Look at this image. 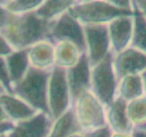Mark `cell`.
I'll return each mask as SVG.
<instances>
[{
  "label": "cell",
  "instance_id": "24",
  "mask_svg": "<svg viewBox=\"0 0 146 137\" xmlns=\"http://www.w3.org/2000/svg\"><path fill=\"white\" fill-rule=\"evenodd\" d=\"M0 83L4 87L6 93L13 94V87L10 78H9V73L5 57H0Z\"/></svg>",
  "mask_w": 146,
  "mask_h": 137
},
{
  "label": "cell",
  "instance_id": "14",
  "mask_svg": "<svg viewBox=\"0 0 146 137\" xmlns=\"http://www.w3.org/2000/svg\"><path fill=\"white\" fill-rule=\"evenodd\" d=\"M0 104L2 105L8 120L14 123L27 120L38 112L14 94L4 93L0 95Z\"/></svg>",
  "mask_w": 146,
  "mask_h": 137
},
{
  "label": "cell",
  "instance_id": "13",
  "mask_svg": "<svg viewBox=\"0 0 146 137\" xmlns=\"http://www.w3.org/2000/svg\"><path fill=\"white\" fill-rule=\"evenodd\" d=\"M127 102L116 97L106 108L107 126L116 134H131L133 127L129 121L126 112Z\"/></svg>",
  "mask_w": 146,
  "mask_h": 137
},
{
  "label": "cell",
  "instance_id": "6",
  "mask_svg": "<svg viewBox=\"0 0 146 137\" xmlns=\"http://www.w3.org/2000/svg\"><path fill=\"white\" fill-rule=\"evenodd\" d=\"M48 103L49 115L56 120L72 105L70 88L67 80V70L57 66L51 68L48 80Z\"/></svg>",
  "mask_w": 146,
  "mask_h": 137
},
{
  "label": "cell",
  "instance_id": "27",
  "mask_svg": "<svg viewBox=\"0 0 146 137\" xmlns=\"http://www.w3.org/2000/svg\"><path fill=\"white\" fill-rule=\"evenodd\" d=\"M9 15H10V13L7 10L4 5H0V32L7 26Z\"/></svg>",
  "mask_w": 146,
  "mask_h": 137
},
{
  "label": "cell",
  "instance_id": "10",
  "mask_svg": "<svg viewBox=\"0 0 146 137\" xmlns=\"http://www.w3.org/2000/svg\"><path fill=\"white\" fill-rule=\"evenodd\" d=\"M53 120L48 114L38 112L33 117L15 123L7 137H48Z\"/></svg>",
  "mask_w": 146,
  "mask_h": 137
},
{
  "label": "cell",
  "instance_id": "33",
  "mask_svg": "<svg viewBox=\"0 0 146 137\" xmlns=\"http://www.w3.org/2000/svg\"><path fill=\"white\" fill-rule=\"evenodd\" d=\"M111 137H132L131 134H116V132H112Z\"/></svg>",
  "mask_w": 146,
  "mask_h": 137
},
{
  "label": "cell",
  "instance_id": "32",
  "mask_svg": "<svg viewBox=\"0 0 146 137\" xmlns=\"http://www.w3.org/2000/svg\"><path fill=\"white\" fill-rule=\"evenodd\" d=\"M141 78V81H143V90H144V95H146V70L140 75Z\"/></svg>",
  "mask_w": 146,
  "mask_h": 137
},
{
  "label": "cell",
  "instance_id": "22",
  "mask_svg": "<svg viewBox=\"0 0 146 137\" xmlns=\"http://www.w3.org/2000/svg\"><path fill=\"white\" fill-rule=\"evenodd\" d=\"M133 32L131 48L146 55V20L133 6Z\"/></svg>",
  "mask_w": 146,
  "mask_h": 137
},
{
  "label": "cell",
  "instance_id": "1",
  "mask_svg": "<svg viewBox=\"0 0 146 137\" xmlns=\"http://www.w3.org/2000/svg\"><path fill=\"white\" fill-rule=\"evenodd\" d=\"M48 24L35 11L19 15L10 13L7 24L0 34L14 50L27 49L42 41H48Z\"/></svg>",
  "mask_w": 146,
  "mask_h": 137
},
{
  "label": "cell",
  "instance_id": "29",
  "mask_svg": "<svg viewBox=\"0 0 146 137\" xmlns=\"http://www.w3.org/2000/svg\"><path fill=\"white\" fill-rule=\"evenodd\" d=\"M133 6L143 15L144 19L146 20V0H137V1H133Z\"/></svg>",
  "mask_w": 146,
  "mask_h": 137
},
{
  "label": "cell",
  "instance_id": "34",
  "mask_svg": "<svg viewBox=\"0 0 146 137\" xmlns=\"http://www.w3.org/2000/svg\"><path fill=\"white\" fill-rule=\"evenodd\" d=\"M70 137H86V135L84 132H77L75 134H71Z\"/></svg>",
  "mask_w": 146,
  "mask_h": 137
},
{
  "label": "cell",
  "instance_id": "23",
  "mask_svg": "<svg viewBox=\"0 0 146 137\" xmlns=\"http://www.w3.org/2000/svg\"><path fill=\"white\" fill-rule=\"evenodd\" d=\"M42 3L43 1L41 0H18V1L6 2L4 6L9 13L14 15H19V14L36 11Z\"/></svg>",
  "mask_w": 146,
  "mask_h": 137
},
{
  "label": "cell",
  "instance_id": "36",
  "mask_svg": "<svg viewBox=\"0 0 146 137\" xmlns=\"http://www.w3.org/2000/svg\"><path fill=\"white\" fill-rule=\"evenodd\" d=\"M0 137H7V134H0Z\"/></svg>",
  "mask_w": 146,
  "mask_h": 137
},
{
  "label": "cell",
  "instance_id": "25",
  "mask_svg": "<svg viewBox=\"0 0 146 137\" xmlns=\"http://www.w3.org/2000/svg\"><path fill=\"white\" fill-rule=\"evenodd\" d=\"M111 134H112V132L108 126L100 128V129H97L90 132H86L85 134L86 137H111Z\"/></svg>",
  "mask_w": 146,
  "mask_h": 137
},
{
  "label": "cell",
  "instance_id": "35",
  "mask_svg": "<svg viewBox=\"0 0 146 137\" xmlns=\"http://www.w3.org/2000/svg\"><path fill=\"white\" fill-rule=\"evenodd\" d=\"M4 93H6V90H5V89H4V87L2 86V84L0 83V95H2Z\"/></svg>",
  "mask_w": 146,
  "mask_h": 137
},
{
  "label": "cell",
  "instance_id": "2",
  "mask_svg": "<svg viewBox=\"0 0 146 137\" xmlns=\"http://www.w3.org/2000/svg\"><path fill=\"white\" fill-rule=\"evenodd\" d=\"M50 72L51 70H40L30 66L24 78L13 86V94L36 112L49 115L48 89Z\"/></svg>",
  "mask_w": 146,
  "mask_h": 137
},
{
  "label": "cell",
  "instance_id": "31",
  "mask_svg": "<svg viewBox=\"0 0 146 137\" xmlns=\"http://www.w3.org/2000/svg\"><path fill=\"white\" fill-rule=\"evenodd\" d=\"M7 121H9V120H8L6 112H5V111H4L2 105L0 104V122H7Z\"/></svg>",
  "mask_w": 146,
  "mask_h": 137
},
{
  "label": "cell",
  "instance_id": "21",
  "mask_svg": "<svg viewBox=\"0 0 146 137\" xmlns=\"http://www.w3.org/2000/svg\"><path fill=\"white\" fill-rule=\"evenodd\" d=\"M126 112L133 129H146V95L127 102Z\"/></svg>",
  "mask_w": 146,
  "mask_h": 137
},
{
  "label": "cell",
  "instance_id": "15",
  "mask_svg": "<svg viewBox=\"0 0 146 137\" xmlns=\"http://www.w3.org/2000/svg\"><path fill=\"white\" fill-rule=\"evenodd\" d=\"M55 46L46 40L29 49V58L31 67L40 70H51L55 66Z\"/></svg>",
  "mask_w": 146,
  "mask_h": 137
},
{
  "label": "cell",
  "instance_id": "26",
  "mask_svg": "<svg viewBox=\"0 0 146 137\" xmlns=\"http://www.w3.org/2000/svg\"><path fill=\"white\" fill-rule=\"evenodd\" d=\"M13 51L14 49L11 48V46L8 44L6 39L0 34V57H7Z\"/></svg>",
  "mask_w": 146,
  "mask_h": 137
},
{
  "label": "cell",
  "instance_id": "19",
  "mask_svg": "<svg viewBox=\"0 0 146 137\" xmlns=\"http://www.w3.org/2000/svg\"><path fill=\"white\" fill-rule=\"evenodd\" d=\"M144 95L143 85L140 75L123 77L118 82L117 97L126 102L136 100Z\"/></svg>",
  "mask_w": 146,
  "mask_h": 137
},
{
  "label": "cell",
  "instance_id": "16",
  "mask_svg": "<svg viewBox=\"0 0 146 137\" xmlns=\"http://www.w3.org/2000/svg\"><path fill=\"white\" fill-rule=\"evenodd\" d=\"M5 58H6L9 78H10L13 87L24 78L30 67L29 49L14 50L12 53L7 55Z\"/></svg>",
  "mask_w": 146,
  "mask_h": 137
},
{
  "label": "cell",
  "instance_id": "5",
  "mask_svg": "<svg viewBox=\"0 0 146 137\" xmlns=\"http://www.w3.org/2000/svg\"><path fill=\"white\" fill-rule=\"evenodd\" d=\"M118 79L113 68V54L91 68L90 91L107 108L117 97Z\"/></svg>",
  "mask_w": 146,
  "mask_h": 137
},
{
  "label": "cell",
  "instance_id": "30",
  "mask_svg": "<svg viewBox=\"0 0 146 137\" xmlns=\"http://www.w3.org/2000/svg\"><path fill=\"white\" fill-rule=\"evenodd\" d=\"M131 135L132 137H146V129H133Z\"/></svg>",
  "mask_w": 146,
  "mask_h": 137
},
{
  "label": "cell",
  "instance_id": "4",
  "mask_svg": "<svg viewBox=\"0 0 146 137\" xmlns=\"http://www.w3.org/2000/svg\"><path fill=\"white\" fill-rule=\"evenodd\" d=\"M82 132H90L107 126L106 108L90 90L81 92L72 102Z\"/></svg>",
  "mask_w": 146,
  "mask_h": 137
},
{
  "label": "cell",
  "instance_id": "3",
  "mask_svg": "<svg viewBox=\"0 0 146 137\" xmlns=\"http://www.w3.org/2000/svg\"><path fill=\"white\" fill-rule=\"evenodd\" d=\"M68 11L82 26L108 25L119 17L133 16V9H120L110 1L75 2Z\"/></svg>",
  "mask_w": 146,
  "mask_h": 137
},
{
  "label": "cell",
  "instance_id": "8",
  "mask_svg": "<svg viewBox=\"0 0 146 137\" xmlns=\"http://www.w3.org/2000/svg\"><path fill=\"white\" fill-rule=\"evenodd\" d=\"M85 36V53L90 67L97 65L111 54V45L107 25L83 26Z\"/></svg>",
  "mask_w": 146,
  "mask_h": 137
},
{
  "label": "cell",
  "instance_id": "17",
  "mask_svg": "<svg viewBox=\"0 0 146 137\" xmlns=\"http://www.w3.org/2000/svg\"><path fill=\"white\" fill-rule=\"evenodd\" d=\"M54 46L55 66L65 70L75 66L82 54L76 45L68 41H61Z\"/></svg>",
  "mask_w": 146,
  "mask_h": 137
},
{
  "label": "cell",
  "instance_id": "18",
  "mask_svg": "<svg viewBox=\"0 0 146 137\" xmlns=\"http://www.w3.org/2000/svg\"><path fill=\"white\" fill-rule=\"evenodd\" d=\"M77 132H81L77 121L74 109L71 106L62 115L53 121L48 137H70Z\"/></svg>",
  "mask_w": 146,
  "mask_h": 137
},
{
  "label": "cell",
  "instance_id": "20",
  "mask_svg": "<svg viewBox=\"0 0 146 137\" xmlns=\"http://www.w3.org/2000/svg\"><path fill=\"white\" fill-rule=\"evenodd\" d=\"M75 1H68V0H49L43 1L42 5L35 11L36 14L44 20L51 22L55 20L62 14L67 12Z\"/></svg>",
  "mask_w": 146,
  "mask_h": 137
},
{
  "label": "cell",
  "instance_id": "12",
  "mask_svg": "<svg viewBox=\"0 0 146 137\" xmlns=\"http://www.w3.org/2000/svg\"><path fill=\"white\" fill-rule=\"evenodd\" d=\"M91 67L85 52L75 66L67 70V80L72 102L81 92L90 90Z\"/></svg>",
  "mask_w": 146,
  "mask_h": 137
},
{
  "label": "cell",
  "instance_id": "9",
  "mask_svg": "<svg viewBox=\"0 0 146 137\" xmlns=\"http://www.w3.org/2000/svg\"><path fill=\"white\" fill-rule=\"evenodd\" d=\"M113 68L118 81L126 76L141 75L146 70V55L130 47L113 55Z\"/></svg>",
  "mask_w": 146,
  "mask_h": 137
},
{
  "label": "cell",
  "instance_id": "28",
  "mask_svg": "<svg viewBox=\"0 0 146 137\" xmlns=\"http://www.w3.org/2000/svg\"><path fill=\"white\" fill-rule=\"evenodd\" d=\"M14 127H15V123L11 121L0 122V134H7L14 129Z\"/></svg>",
  "mask_w": 146,
  "mask_h": 137
},
{
  "label": "cell",
  "instance_id": "7",
  "mask_svg": "<svg viewBox=\"0 0 146 137\" xmlns=\"http://www.w3.org/2000/svg\"><path fill=\"white\" fill-rule=\"evenodd\" d=\"M48 39L54 45L61 41H68L76 45L82 53L85 52L84 27L68 10L49 22Z\"/></svg>",
  "mask_w": 146,
  "mask_h": 137
},
{
  "label": "cell",
  "instance_id": "11",
  "mask_svg": "<svg viewBox=\"0 0 146 137\" xmlns=\"http://www.w3.org/2000/svg\"><path fill=\"white\" fill-rule=\"evenodd\" d=\"M132 17H119L107 25L111 52L113 55L121 53L131 47L133 32Z\"/></svg>",
  "mask_w": 146,
  "mask_h": 137
}]
</instances>
